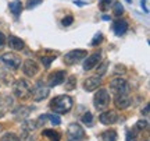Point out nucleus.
Wrapping results in <instances>:
<instances>
[{"label":"nucleus","mask_w":150,"mask_h":141,"mask_svg":"<svg viewBox=\"0 0 150 141\" xmlns=\"http://www.w3.org/2000/svg\"><path fill=\"white\" fill-rule=\"evenodd\" d=\"M6 44H8V46L11 49H14V50H22L24 49V41L21 38L16 37V35H10L6 41Z\"/></svg>","instance_id":"nucleus-17"},{"label":"nucleus","mask_w":150,"mask_h":141,"mask_svg":"<svg viewBox=\"0 0 150 141\" xmlns=\"http://www.w3.org/2000/svg\"><path fill=\"white\" fill-rule=\"evenodd\" d=\"M114 103H115V106H117L118 109H127L131 106L132 99H131V97H128L127 94H120V95H115Z\"/></svg>","instance_id":"nucleus-14"},{"label":"nucleus","mask_w":150,"mask_h":141,"mask_svg":"<svg viewBox=\"0 0 150 141\" xmlns=\"http://www.w3.org/2000/svg\"><path fill=\"white\" fill-rule=\"evenodd\" d=\"M72 22H74V17L71 16V14H70V16H65L64 18L61 20V24H63L64 27H70Z\"/></svg>","instance_id":"nucleus-32"},{"label":"nucleus","mask_w":150,"mask_h":141,"mask_svg":"<svg viewBox=\"0 0 150 141\" xmlns=\"http://www.w3.org/2000/svg\"><path fill=\"white\" fill-rule=\"evenodd\" d=\"M117 140H118V134H117V131L115 130L110 129V130L103 131L102 141H117Z\"/></svg>","instance_id":"nucleus-22"},{"label":"nucleus","mask_w":150,"mask_h":141,"mask_svg":"<svg viewBox=\"0 0 150 141\" xmlns=\"http://www.w3.org/2000/svg\"><path fill=\"white\" fill-rule=\"evenodd\" d=\"M49 94H50V88L49 87H45L42 85L40 82L38 84L35 88H32V92H31V97L35 102H40L43 99H46L49 97Z\"/></svg>","instance_id":"nucleus-8"},{"label":"nucleus","mask_w":150,"mask_h":141,"mask_svg":"<svg viewBox=\"0 0 150 141\" xmlns=\"http://www.w3.org/2000/svg\"><path fill=\"white\" fill-rule=\"evenodd\" d=\"M8 9H10V11L14 14L16 17H18L20 14H21L22 11V4L20 0H14V1H11L10 4H8Z\"/></svg>","instance_id":"nucleus-21"},{"label":"nucleus","mask_w":150,"mask_h":141,"mask_svg":"<svg viewBox=\"0 0 150 141\" xmlns=\"http://www.w3.org/2000/svg\"><path fill=\"white\" fill-rule=\"evenodd\" d=\"M99 120H100L102 125H106V126L114 125V123H117L118 115L115 113L114 110H107V112H103V113L99 116Z\"/></svg>","instance_id":"nucleus-13"},{"label":"nucleus","mask_w":150,"mask_h":141,"mask_svg":"<svg viewBox=\"0 0 150 141\" xmlns=\"http://www.w3.org/2000/svg\"><path fill=\"white\" fill-rule=\"evenodd\" d=\"M13 92L17 98H29L31 97V92H32V85L24 80V78H20L17 80L14 84H13Z\"/></svg>","instance_id":"nucleus-2"},{"label":"nucleus","mask_w":150,"mask_h":141,"mask_svg":"<svg viewBox=\"0 0 150 141\" xmlns=\"http://www.w3.org/2000/svg\"><path fill=\"white\" fill-rule=\"evenodd\" d=\"M1 63L11 70H17L21 67V57L16 53H3L0 56Z\"/></svg>","instance_id":"nucleus-6"},{"label":"nucleus","mask_w":150,"mask_h":141,"mask_svg":"<svg viewBox=\"0 0 150 141\" xmlns=\"http://www.w3.org/2000/svg\"><path fill=\"white\" fill-rule=\"evenodd\" d=\"M103 34L102 32H97V34H95V37L92 38V42H91V45L92 46H97V45H100L102 44V41H103Z\"/></svg>","instance_id":"nucleus-28"},{"label":"nucleus","mask_w":150,"mask_h":141,"mask_svg":"<svg viewBox=\"0 0 150 141\" xmlns=\"http://www.w3.org/2000/svg\"><path fill=\"white\" fill-rule=\"evenodd\" d=\"M102 85V76H92L83 81V89L88 92H92Z\"/></svg>","instance_id":"nucleus-11"},{"label":"nucleus","mask_w":150,"mask_h":141,"mask_svg":"<svg viewBox=\"0 0 150 141\" xmlns=\"http://www.w3.org/2000/svg\"><path fill=\"white\" fill-rule=\"evenodd\" d=\"M63 84H64L65 91H72V89H75V87H76V77L75 76L65 77V80Z\"/></svg>","instance_id":"nucleus-20"},{"label":"nucleus","mask_w":150,"mask_h":141,"mask_svg":"<svg viewBox=\"0 0 150 141\" xmlns=\"http://www.w3.org/2000/svg\"><path fill=\"white\" fill-rule=\"evenodd\" d=\"M0 141H21V138L14 133H6L4 136L0 138Z\"/></svg>","instance_id":"nucleus-25"},{"label":"nucleus","mask_w":150,"mask_h":141,"mask_svg":"<svg viewBox=\"0 0 150 141\" xmlns=\"http://www.w3.org/2000/svg\"><path fill=\"white\" fill-rule=\"evenodd\" d=\"M65 76H67V73L64 70H56L53 73H50L47 80V87L50 88V87H56V85L63 84L65 80Z\"/></svg>","instance_id":"nucleus-9"},{"label":"nucleus","mask_w":150,"mask_h":141,"mask_svg":"<svg viewBox=\"0 0 150 141\" xmlns=\"http://www.w3.org/2000/svg\"><path fill=\"white\" fill-rule=\"evenodd\" d=\"M142 112H143V113H145L146 116H147V115H149V105H146V106H145V109H143Z\"/></svg>","instance_id":"nucleus-35"},{"label":"nucleus","mask_w":150,"mask_h":141,"mask_svg":"<svg viewBox=\"0 0 150 141\" xmlns=\"http://www.w3.org/2000/svg\"><path fill=\"white\" fill-rule=\"evenodd\" d=\"M138 138V130L136 129H129L127 131V136H125V141H136Z\"/></svg>","instance_id":"nucleus-24"},{"label":"nucleus","mask_w":150,"mask_h":141,"mask_svg":"<svg viewBox=\"0 0 150 141\" xmlns=\"http://www.w3.org/2000/svg\"><path fill=\"white\" fill-rule=\"evenodd\" d=\"M142 141H143V140H142ZM145 141H149V140H147V138H146V140H145Z\"/></svg>","instance_id":"nucleus-38"},{"label":"nucleus","mask_w":150,"mask_h":141,"mask_svg":"<svg viewBox=\"0 0 150 141\" xmlns=\"http://www.w3.org/2000/svg\"><path fill=\"white\" fill-rule=\"evenodd\" d=\"M127 1H128V3H131V1H132V0H127Z\"/></svg>","instance_id":"nucleus-37"},{"label":"nucleus","mask_w":150,"mask_h":141,"mask_svg":"<svg viewBox=\"0 0 150 141\" xmlns=\"http://www.w3.org/2000/svg\"><path fill=\"white\" fill-rule=\"evenodd\" d=\"M47 117L50 119V122H52V125H53V126L61 125V117H60L57 113H54V115H47Z\"/></svg>","instance_id":"nucleus-29"},{"label":"nucleus","mask_w":150,"mask_h":141,"mask_svg":"<svg viewBox=\"0 0 150 141\" xmlns=\"http://www.w3.org/2000/svg\"><path fill=\"white\" fill-rule=\"evenodd\" d=\"M110 89L115 95H120V94H128L129 91V85L127 80L124 78H114L111 82H110Z\"/></svg>","instance_id":"nucleus-7"},{"label":"nucleus","mask_w":150,"mask_h":141,"mask_svg":"<svg viewBox=\"0 0 150 141\" xmlns=\"http://www.w3.org/2000/svg\"><path fill=\"white\" fill-rule=\"evenodd\" d=\"M85 138V130L79 123H71L67 129V140L68 141H82Z\"/></svg>","instance_id":"nucleus-3"},{"label":"nucleus","mask_w":150,"mask_h":141,"mask_svg":"<svg viewBox=\"0 0 150 141\" xmlns=\"http://www.w3.org/2000/svg\"><path fill=\"white\" fill-rule=\"evenodd\" d=\"M36 127V122H33V120H24V123H22V137L25 138L28 137L29 133H32V130Z\"/></svg>","instance_id":"nucleus-19"},{"label":"nucleus","mask_w":150,"mask_h":141,"mask_svg":"<svg viewBox=\"0 0 150 141\" xmlns=\"http://www.w3.org/2000/svg\"><path fill=\"white\" fill-rule=\"evenodd\" d=\"M33 109H35L33 106H18L17 109L13 110V115L16 116V119L24 120V119H27L28 116L31 115V112H32Z\"/></svg>","instance_id":"nucleus-15"},{"label":"nucleus","mask_w":150,"mask_h":141,"mask_svg":"<svg viewBox=\"0 0 150 141\" xmlns=\"http://www.w3.org/2000/svg\"><path fill=\"white\" fill-rule=\"evenodd\" d=\"M114 10H112V13H114V16H117V17H120L121 14L124 13V6L120 3V1H115L114 3V7H112Z\"/></svg>","instance_id":"nucleus-27"},{"label":"nucleus","mask_w":150,"mask_h":141,"mask_svg":"<svg viewBox=\"0 0 150 141\" xmlns=\"http://www.w3.org/2000/svg\"><path fill=\"white\" fill-rule=\"evenodd\" d=\"M81 120H82V123L86 126H93V115L91 113V112H85V113L82 115V117H81Z\"/></svg>","instance_id":"nucleus-23"},{"label":"nucleus","mask_w":150,"mask_h":141,"mask_svg":"<svg viewBox=\"0 0 150 141\" xmlns=\"http://www.w3.org/2000/svg\"><path fill=\"white\" fill-rule=\"evenodd\" d=\"M100 60H102L100 52H93V53L89 54L85 59V62H83V70H92V69H95V67L100 63Z\"/></svg>","instance_id":"nucleus-12"},{"label":"nucleus","mask_w":150,"mask_h":141,"mask_svg":"<svg viewBox=\"0 0 150 141\" xmlns=\"http://www.w3.org/2000/svg\"><path fill=\"white\" fill-rule=\"evenodd\" d=\"M110 103V94H108L107 89L104 88H100L95 97H93V105L96 109H106Z\"/></svg>","instance_id":"nucleus-4"},{"label":"nucleus","mask_w":150,"mask_h":141,"mask_svg":"<svg viewBox=\"0 0 150 141\" xmlns=\"http://www.w3.org/2000/svg\"><path fill=\"white\" fill-rule=\"evenodd\" d=\"M147 126H149V122L146 119H142V120H138L136 122V125H135V129L138 131H143L147 129Z\"/></svg>","instance_id":"nucleus-26"},{"label":"nucleus","mask_w":150,"mask_h":141,"mask_svg":"<svg viewBox=\"0 0 150 141\" xmlns=\"http://www.w3.org/2000/svg\"><path fill=\"white\" fill-rule=\"evenodd\" d=\"M112 31H114L115 35L121 37V35H124L128 31V22L125 20H115L114 24H112Z\"/></svg>","instance_id":"nucleus-16"},{"label":"nucleus","mask_w":150,"mask_h":141,"mask_svg":"<svg viewBox=\"0 0 150 141\" xmlns=\"http://www.w3.org/2000/svg\"><path fill=\"white\" fill-rule=\"evenodd\" d=\"M42 136L49 138L50 141H60L61 140V133L56 130H52V129H46V130L42 131Z\"/></svg>","instance_id":"nucleus-18"},{"label":"nucleus","mask_w":150,"mask_h":141,"mask_svg":"<svg viewBox=\"0 0 150 141\" xmlns=\"http://www.w3.org/2000/svg\"><path fill=\"white\" fill-rule=\"evenodd\" d=\"M145 1H146V0H142V9H143V10H145L146 13H147V9H146V4H145Z\"/></svg>","instance_id":"nucleus-36"},{"label":"nucleus","mask_w":150,"mask_h":141,"mask_svg":"<svg viewBox=\"0 0 150 141\" xmlns=\"http://www.w3.org/2000/svg\"><path fill=\"white\" fill-rule=\"evenodd\" d=\"M56 57H57L56 54H54V56H50V57H47V56H42V63L45 64V69H49L50 64H52V62H53Z\"/></svg>","instance_id":"nucleus-30"},{"label":"nucleus","mask_w":150,"mask_h":141,"mask_svg":"<svg viewBox=\"0 0 150 141\" xmlns=\"http://www.w3.org/2000/svg\"><path fill=\"white\" fill-rule=\"evenodd\" d=\"M43 0H27V9L28 10H32V9H35L36 6L42 4Z\"/></svg>","instance_id":"nucleus-31"},{"label":"nucleus","mask_w":150,"mask_h":141,"mask_svg":"<svg viewBox=\"0 0 150 141\" xmlns=\"http://www.w3.org/2000/svg\"><path fill=\"white\" fill-rule=\"evenodd\" d=\"M110 3H111V0H100V9H102L103 11L108 10V6H110Z\"/></svg>","instance_id":"nucleus-33"},{"label":"nucleus","mask_w":150,"mask_h":141,"mask_svg":"<svg viewBox=\"0 0 150 141\" xmlns=\"http://www.w3.org/2000/svg\"><path fill=\"white\" fill-rule=\"evenodd\" d=\"M4 45H6V37L3 32H0V49L3 48Z\"/></svg>","instance_id":"nucleus-34"},{"label":"nucleus","mask_w":150,"mask_h":141,"mask_svg":"<svg viewBox=\"0 0 150 141\" xmlns=\"http://www.w3.org/2000/svg\"><path fill=\"white\" fill-rule=\"evenodd\" d=\"M86 56H88V52L85 49H75L64 56V63L68 66H74L76 63H79L81 60H83Z\"/></svg>","instance_id":"nucleus-5"},{"label":"nucleus","mask_w":150,"mask_h":141,"mask_svg":"<svg viewBox=\"0 0 150 141\" xmlns=\"http://www.w3.org/2000/svg\"><path fill=\"white\" fill-rule=\"evenodd\" d=\"M22 71H24V74L28 77L36 76L38 73H39V64H38L35 60L27 59L24 63H22Z\"/></svg>","instance_id":"nucleus-10"},{"label":"nucleus","mask_w":150,"mask_h":141,"mask_svg":"<svg viewBox=\"0 0 150 141\" xmlns=\"http://www.w3.org/2000/svg\"><path fill=\"white\" fill-rule=\"evenodd\" d=\"M74 101L68 95H57L50 101V109L57 115H65L72 109Z\"/></svg>","instance_id":"nucleus-1"}]
</instances>
